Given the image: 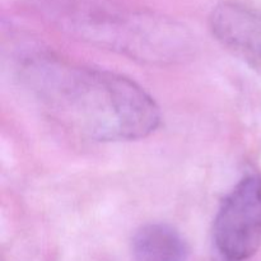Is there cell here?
<instances>
[{
    "instance_id": "obj_4",
    "label": "cell",
    "mask_w": 261,
    "mask_h": 261,
    "mask_svg": "<svg viewBox=\"0 0 261 261\" xmlns=\"http://www.w3.org/2000/svg\"><path fill=\"white\" fill-rule=\"evenodd\" d=\"M209 20L217 40L261 73V13L237 3H221Z\"/></svg>"
},
{
    "instance_id": "obj_2",
    "label": "cell",
    "mask_w": 261,
    "mask_h": 261,
    "mask_svg": "<svg viewBox=\"0 0 261 261\" xmlns=\"http://www.w3.org/2000/svg\"><path fill=\"white\" fill-rule=\"evenodd\" d=\"M59 19L83 40L143 61H175L189 48L188 35L180 27L121 12L99 0L74 3Z\"/></svg>"
},
{
    "instance_id": "obj_5",
    "label": "cell",
    "mask_w": 261,
    "mask_h": 261,
    "mask_svg": "<svg viewBox=\"0 0 261 261\" xmlns=\"http://www.w3.org/2000/svg\"><path fill=\"white\" fill-rule=\"evenodd\" d=\"M137 261H188L190 249L180 232L165 223H149L135 232L132 241Z\"/></svg>"
},
{
    "instance_id": "obj_1",
    "label": "cell",
    "mask_w": 261,
    "mask_h": 261,
    "mask_svg": "<svg viewBox=\"0 0 261 261\" xmlns=\"http://www.w3.org/2000/svg\"><path fill=\"white\" fill-rule=\"evenodd\" d=\"M25 71L48 111L87 138L98 142L137 140L160 126V107L126 76L50 59L31 61Z\"/></svg>"
},
{
    "instance_id": "obj_3",
    "label": "cell",
    "mask_w": 261,
    "mask_h": 261,
    "mask_svg": "<svg viewBox=\"0 0 261 261\" xmlns=\"http://www.w3.org/2000/svg\"><path fill=\"white\" fill-rule=\"evenodd\" d=\"M213 242L223 261H246L261 244V178L246 176L224 198L213 224Z\"/></svg>"
}]
</instances>
